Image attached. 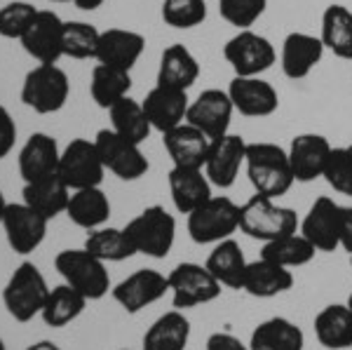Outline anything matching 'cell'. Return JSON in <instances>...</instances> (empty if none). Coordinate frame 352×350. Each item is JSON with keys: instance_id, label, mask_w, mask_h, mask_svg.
I'll return each instance as SVG.
<instances>
[{"instance_id": "1", "label": "cell", "mask_w": 352, "mask_h": 350, "mask_svg": "<svg viewBox=\"0 0 352 350\" xmlns=\"http://www.w3.org/2000/svg\"><path fill=\"white\" fill-rule=\"evenodd\" d=\"M244 165H247V177L254 190L265 197H272V200L289 193V188L296 182L289 153L277 144H268V141L247 144Z\"/></svg>"}, {"instance_id": "2", "label": "cell", "mask_w": 352, "mask_h": 350, "mask_svg": "<svg viewBox=\"0 0 352 350\" xmlns=\"http://www.w3.org/2000/svg\"><path fill=\"white\" fill-rule=\"evenodd\" d=\"M298 226L300 219L292 207L277 205L272 197L261 193L252 195L240 207V230L247 238L261 240L263 245L298 233Z\"/></svg>"}, {"instance_id": "3", "label": "cell", "mask_w": 352, "mask_h": 350, "mask_svg": "<svg viewBox=\"0 0 352 350\" xmlns=\"http://www.w3.org/2000/svg\"><path fill=\"white\" fill-rule=\"evenodd\" d=\"M50 296V287L41 268L31 261H21L10 275L3 289V303L16 322H31L36 315L43 313L45 301Z\"/></svg>"}, {"instance_id": "4", "label": "cell", "mask_w": 352, "mask_h": 350, "mask_svg": "<svg viewBox=\"0 0 352 350\" xmlns=\"http://www.w3.org/2000/svg\"><path fill=\"white\" fill-rule=\"evenodd\" d=\"M54 268L66 285L80 292L87 301H99L113 289L106 263L96 259L94 254H89L85 247L59 252L54 256Z\"/></svg>"}, {"instance_id": "5", "label": "cell", "mask_w": 352, "mask_h": 350, "mask_svg": "<svg viewBox=\"0 0 352 350\" xmlns=\"http://www.w3.org/2000/svg\"><path fill=\"white\" fill-rule=\"evenodd\" d=\"M124 233L136 254L164 259L176 240V219L162 205H151L124 226Z\"/></svg>"}, {"instance_id": "6", "label": "cell", "mask_w": 352, "mask_h": 350, "mask_svg": "<svg viewBox=\"0 0 352 350\" xmlns=\"http://www.w3.org/2000/svg\"><path fill=\"white\" fill-rule=\"evenodd\" d=\"M240 230V205L226 195H212L188 214V235L197 245H217Z\"/></svg>"}, {"instance_id": "7", "label": "cell", "mask_w": 352, "mask_h": 350, "mask_svg": "<svg viewBox=\"0 0 352 350\" xmlns=\"http://www.w3.org/2000/svg\"><path fill=\"white\" fill-rule=\"evenodd\" d=\"M71 94V83L64 69L56 64H38L26 73L21 85V101L41 116L64 109Z\"/></svg>"}, {"instance_id": "8", "label": "cell", "mask_w": 352, "mask_h": 350, "mask_svg": "<svg viewBox=\"0 0 352 350\" xmlns=\"http://www.w3.org/2000/svg\"><path fill=\"white\" fill-rule=\"evenodd\" d=\"M172 303L176 310L212 303L221 296V282L202 263L184 261L167 275Z\"/></svg>"}, {"instance_id": "9", "label": "cell", "mask_w": 352, "mask_h": 350, "mask_svg": "<svg viewBox=\"0 0 352 350\" xmlns=\"http://www.w3.org/2000/svg\"><path fill=\"white\" fill-rule=\"evenodd\" d=\"M56 174L61 177L71 190L94 188L104 182L106 167L101 162V155L96 151L94 141L89 139H73L71 144L61 151L59 169Z\"/></svg>"}, {"instance_id": "10", "label": "cell", "mask_w": 352, "mask_h": 350, "mask_svg": "<svg viewBox=\"0 0 352 350\" xmlns=\"http://www.w3.org/2000/svg\"><path fill=\"white\" fill-rule=\"evenodd\" d=\"M226 61L232 66L235 76L240 78H258L275 64L277 54L272 43L261 33H254L252 28L237 31L223 47Z\"/></svg>"}, {"instance_id": "11", "label": "cell", "mask_w": 352, "mask_h": 350, "mask_svg": "<svg viewBox=\"0 0 352 350\" xmlns=\"http://www.w3.org/2000/svg\"><path fill=\"white\" fill-rule=\"evenodd\" d=\"M94 146L101 155V162L109 172L122 182H136L148 172V160L141 153L139 144L120 137L116 129H99Z\"/></svg>"}, {"instance_id": "12", "label": "cell", "mask_w": 352, "mask_h": 350, "mask_svg": "<svg viewBox=\"0 0 352 350\" xmlns=\"http://www.w3.org/2000/svg\"><path fill=\"white\" fill-rule=\"evenodd\" d=\"M169 292V280L155 268H139L132 275H127L122 282H118L111 289L113 301L124 313L136 315L144 308L157 303Z\"/></svg>"}, {"instance_id": "13", "label": "cell", "mask_w": 352, "mask_h": 350, "mask_svg": "<svg viewBox=\"0 0 352 350\" xmlns=\"http://www.w3.org/2000/svg\"><path fill=\"white\" fill-rule=\"evenodd\" d=\"M47 223L41 212L28 207L26 202H12L8 205L3 217V230L8 245L12 247L14 254H31L43 245L45 235H47Z\"/></svg>"}, {"instance_id": "14", "label": "cell", "mask_w": 352, "mask_h": 350, "mask_svg": "<svg viewBox=\"0 0 352 350\" xmlns=\"http://www.w3.org/2000/svg\"><path fill=\"white\" fill-rule=\"evenodd\" d=\"M64 24L52 10H38L33 24L21 36V45L41 64H56L64 56Z\"/></svg>"}, {"instance_id": "15", "label": "cell", "mask_w": 352, "mask_h": 350, "mask_svg": "<svg viewBox=\"0 0 352 350\" xmlns=\"http://www.w3.org/2000/svg\"><path fill=\"white\" fill-rule=\"evenodd\" d=\"M247 157V141L240 134H223L219 139H212L207 162H204V174L219 188H230L237 182V174Z\"/></svg>"}, {"instance_id": "16", "label": "cell", "mask_w": 352, "mask_h": 350, "mask_svg": "<svg viewBox=\"0 0 352 350\" xmlns=\"http://www.w3.org/2000/svg\"><path fill=\"white\" fill-rule=\"evenodd\" d=\"M232 101L228 92L223 89H204V92L188 106L186 113V122L197 127L209 139H219L228 134L230 118H232Z\"/></svg>"}, {"instance_id": "17", "label": "cell", "mask_w": 352, "mask_h": 350, "mask_svg": "<svg viewBox=\"0 0 352 350\" xmlns=\"http://www.w3.org/2000/svg\"><path fill=\"white\" fill-rule=\"evenodd\" d=\"M338 219L340 205L331 197L322 195L312 202L308 214L298 226V233L315 247L317 252H336L338 250Z\"/></svg>"}, {"instance_id": "18", "label": "cell", "mask_w": 352, "mask_h": 350, "mask_svg": "<svg viewBox=\"0 0 352 350\" xmlns=\"http://www.w3.org/2000/svg\"><path fill=\"white\" fill-rule=\"evenodd\" d=\"M289 162H292L294 179L300 184H310L315 179L324 177L327 160L331 155V144L327 137L315 132H305L292 139L289 146Z\"/></svg>"}, {"instance_id": "19", "label": "cell", "mask_w": 352, "mask_h": 350, "mask_svg": "<svg viewBox=\"0 0 352 350\" xmlns=\"http://www.w3.org/2000/svg\"><path fill=\"white\" fill-rule=\"evenodd\" d=\"M141 106H144L151 127L164 134V132H169V129L184 125L190 101L184 89L155 85V87L146 94V99L141 101Z\"/></svg>"}, {"instance_id": "20", "label": "cell", "mask_w": 352, "mask_h": 350, "mask_svg": "<svg viewBox=\"0 0 352 350\" xmlns=\"http://www.w3.org/2000/svg\"><path fill=\"white\" fill-rule=\"evenodd\" d=\"M228 97L235 111H240L247 118H268L280 109L277 89L270 83H265L263 78L235 76L230 80Z\"/></svg>"}, {"instance_id": "21", "label": "cell", "mask_w": 352, "mask_h": 350, "mask_svg": "<svg viewBox=\"0 0 352 350\" xmlns=\"http://www.w3.org/2000/svg\"><path fill=\"white\" fill-rule=\"evenodd\" d=\"M59 144L54 137L45 132H36L26 139V144L19 151V174L24 179V184L41 182L56 174L59 169Z\"/></svg>"}, {"instance_id": "22", "label": "cell", "mask_w": 352, "mask_h": 350, "mask_svg": "<svg viewBox=\"0 0 352 350\" xmlns=\"http://www.w3.org/2000/svg\"><path fill=\"white\" fill-rule=\"evenodd\" d=\"M144 50L146 38L141 33L127 31V28H109V31H101L94 59L113 69L132 71Z\"/></svg>"}, {"instance_id": "23", "label": "cell", "mask_w": 352, "mask_h": 350, "mask_svg": "<svg viewBox=\"0 0 352 350\" xmlns=\"http://www.w3.org/2000/svg\"><path fill=\"white\" fill-rule=\"evenodd\" d=\"M324 56V43L310 33H289L282 43V73L289 80H303Z\"/></svg>"}, {"instance_id": "24", "label": "cell", "mask_w": 352, "mask_h": 350, "mask_svg": "<svg viewBox=\"0 0 352 350\" xmlns=\"http://www.w3.org/2000/svg\"><path fill=\"white\" fill-rule=\"evenodd\" d=\"M162 137H164L162 144H164V149H167L169 157H172L174 167L204 169L209 146H212V139H209L207 134H202L197 127L184 122V125L164 132Z\"/></svg>"}, {"instance_id": "25", "label": "cell", "mask_w": 352, "mask_h": 350, "mask_svg": "<svg viewBox=\"0 0 352 350\" xmlns=\"http://www.w3.org/2000/svg\"><path fill=\"white\" fill-rule=\"evenodd\" d=\"M294 287V275L292 270L285 266L268 261V259H256L249 261L247 270H244V282L242 292H247L254 298H272L289 292Z\"/></svg>"}, {"instance_id": "26", "label": "cell", "mask_w": 352, "mask_h": 350, "mask_svg": "<svg viewBox=\"0 0 352 350\" xmlns=\"http://www.w3.org/2000/svg\"><path fill=\"white\" fill-rule=\"evenodd\" d=\"M169 193L174 207L181 214H190L212 197V182L204 169L195 167H172L169 172Z\"/></svg>"}, {"instance_id": "27", "label": "cell", "mask_w": 352, "mask_h": 350, "mask_svg": "<svg viewBox=\"0 0 352 350\" xmlns=\"http://www.w3.org/2000/svg\"><path fill=\"white\" fill-rule=\"evenodd\" d=\"M197 78H200V64H197V59L192 56L190 50L181 43L169 45L160 56L157 85L188 92Z\"/></svg>"}, {"instance_id": "28", "label": "cell", "mask_w": 352, "mask_h": 350, "mask_svg": "<svg viewBox=\"0 0 352 350\" xmlns=\"http://www.w3.org/2000/svg\"><path fill=\"white\" fill-rule=\"evenodd\" d=\"M190 341V322L184 310H167L144 334V350H186Z\"/></svg>"}, {"instance_id": "29", "label": "cell", "mask_w": 352, "mask_h": 350, "mask_svg": "<svg viewBox=\"0 0 352 350\" xmlns=\"http://www.w3.org/2000/svg\"><path fill=\"white\" fill-rule=\"evenodd\" d=\"M247 259L240 247V242H235L232 238L221 240L214 245L212 254L207 256V270L214 275L221 287H228V289H242L244 282V270H247Z\"/></svg>"}, {"instance_id": "30", "label": "cell", "mask_w": 352, "mask_h": 350, "mask_svg": "<svg viewBox=\"0 0 352 350\" xmlns=\"http://www.w3.org/2000/svg\"><path fill=\"white\" fill-rule=\"evenodd\" d=\"M315 336L329 350L352 348V310L348 303H331L315 318Z\"/></svg>"}, {"instance_id": "31", "label": "cell", "mask_w": 352, "mask_h": 350, "mask_svg": "<svg viewBox=\"0 0 352 350\" xmlns=\"http://www.w3.org/2000/svg\"><path fill=\"white\" fill-rule=\"evenodd\" d=\"M66 217L85 230L101 228L111 217V200L99 186L73 190L66 207Z\"/></svg>"}, {"instance_id": "32", "label": "cell", "mask_w": 352, "mask_h": 350, "mask_svg": "<svg viewBox=\"0 0 352 350\" xmlns=\"http://www.w3.org/2000/svg\"><path fill=\"white\" fill-rule=\"evenodd\" d=\"M71 193L73 190L61 182L59 174H52V177L41 179V182L24 184L21 197H24V202L28 207L41 212L45 219H54V217H59V214H66Z\"/></svg>"}, {"instance_id": "33", "label": "cell", "mask_w": 352, "mask_h": 350, "mask_svg": "<svg viewBox=\"0 0 352 350\" xmlns=\"http://www.w3.org/2000/svg\"><path fill=\"white\" fill-rule=\"evenodd\" d=\"M303 329L287 318L263 320L252 331V338H249V348L252 350H303Z\"/></svg>"}, {"instance_id": "34", "label": "cell", "mask_w": 352, "mask_h": 350, "mask_svg": "<svg viewBox=\"0 0 352 350\" xmlns=\"http://www.w3.org/2000/svg\"><path fill=\"white\" fill-rule=\"evenodd\" d=\"M324 50H331L338 59L352 61V12L345 5H329L322 14V36Z\"/></svg>"}, {"instance_id": "35", "label": "cell", "mask_w": 352, "mask_h": 350, "mask_svg": "<svg viewBox=\"0 0 352 350\" xmlns=\"http://www.w3.org/2000/svg\"><path fill=\"white\" fill-rule=\"evenodd\" d=\"M85 306H87V298L64 282V285H56L54 289H50L41 318L52 329H61V327L71 325L73 320L80 318Z\"/></svg>"}, {"instance_id": "36", "label": "cell", "mask_w": 352, "mask_h": 350, "mask_svg": "<svg viewBox=\"0 0 352 350\" xmlns=\"http://www.w3.org/2000/svg\"><path fill=\"white\" fill-rule=\"evenodd\" d=\"M129 87H132V76L129 71L113 69L106 64H96L92 71V83H89V92L96 101L99 109L109 111L118 101L129 97Z\"/></svg>"}, {"instance_id": "37", "label": "cell", "mask_w": 352, "mask_h": 350, "mask_svg": "<svg viewBox=\"0 0 352 350\" xmlns=\"http://www.w3.org/2000/svg\"><path fill=\"white\" fill-rule=\"evenodd\" d=\"M111 113V122H113V129H116L120 137L134 141V144H144L146 139L151 137L153 127L146 118V111L139 101H134L132 97H124L118 101L116 106L109 109Z\"/></svg>"}, {"instance_id": "38", "label": "cell", "mask_w": 352, "mask_h": 350, "mask_svg": "<svg viewBox=\"0 0 352 350\" xmlns=\"http://www.w3.org/2000/svg\"><path fill=\"white\" fill-rule=\"evenodd\" d=\"M85 250L94 254L101 261H127L132 259L136 250L129 242L124 228H111V226H101L96 230H89L87 240H85Z\"/></svg>"}, {"instance_id": "39", "label": "cell", "mask_w": 352, "mask_h": 350, "mask_svg": "<svg viewBox=\"0 0 352 350\" xmlns=\"http://www.w3.org/2000/svg\"><path fill=\"white\" fill-rule=\"evenodd\" d=\"M315 254H317V250L300 233H294V235H287V238L265 242L263 250H261V256H263V259L277 263V266H285L289 270L308 266L312 259H315Z\"/></svg>"}, {"instance_id": "40", "label": "cell", "mask_w": 352, "mask_h": 350, "mask_svg": "<svg viewBox=\"0 0 352 350\" xmlns=\"http://www.w3.org/2000/svg\"><path fill=\"white\" fill-rule=\"evenodd\" d=\"M101 31L87 21H66L64 24V56L71 59H94Z\"/></svg>"}, {"instance_id": "41", "label": "cell", "mask_w": 352, "mask_h": 350, "mask_svg": "<svg viewBox=\"0 0 352 350\" xmlns=\"http://www.w3.org/2000/svg\"><path fill=\"white\" fill-rule=\"evenodd\" d=\"M162 19L172 28H192L207 19L204 0H162Z\"/></svg>"}, {"instance_id": "42", "label": "cell", "mask_w": 352, "mask_h": 350, "mask_svg": "<svg viewBox=\"0 0 352 350\" xmlns=\"http://www.w3.org/2000/svg\"><path fill=\"white\" fill-rule=\"evenodd\" d=\"M38 10L26 0H14L8 3L5 8H0V36L10 38V41H21V36L28 31V26L33 24Z\"/></svg>"}, {"instance_id": "43", "label": "cell", "mask_w": 352, "mask_h": 350, "mask_svg": "<svg viewBox=\"0 0 352 350\" xmlns=\"http://www.w3.org/2000/svg\"><path fill=\"white\" fill-rule=\"evenodd\" d=\"M268 0H219V14L230 26L247 31L263 17Z\"/></svg>"}, {"instance_id": "44", "label": "cell", "mask_w": 352, "mask_h": 350, "mask_svg": "<svg viewBox=\"0 0 352 350\" xmlns=\"http://www.w3.org/2000/svg\"><path fill=\"white\" fill-rule=\"evenodd\" d=\"M324 179L336 193L352 197V153L348 149H331L324 167Z\"/></svg>"}, {"instance_id": "45", "label": "cell", "mask_w": 352, "mask_h": 350, "mask_svg": "<svg viewBox=\"0 0 352 350\" xmlns=\"http://www.w3.org/2000/svg\"><path fill=\"white\" fill-rule=\"evenodd\" d=\"M16 141V125L5 106H0V160L8 157L14 149Z\"/></svg>"}, {"instance_id": "46", "label": "cell", "mask_w": 352, "mask_h": 350, "mask_svg": "<svg viewBox=\"0 0 352 350\" xmlns=\"http://www.w3.org/2000/svg\"><path fill=\"white\" fill-rule=\"evenodd\" d=\"M207 350H252V348L244 346L240 338L228 334V331H214L207 338Z\"/></svg>"}, {"instance_id": "47", "label": "cell", "mask_w": 352, "mask_h": 350, "mask_svg": "<svg viewBox=\"0 0 352 350\" xmlns=\"http://www.w3.org/2000/svg\"><path fill=\"white\" fill-rule=\"evenodd\" d=\"M338 245L345 252L352 254V207L340 205V219H338Z\"/></svg>"}, {"instance_id": "48", "label": "cell", "mask_w": 352, "mask_h": 350, "mask_svg": "<svg viewBox=\"0 0 352 350\" xmlns=\"http://www.w3.org/2000/svg\"><path fill=\"white\" fill-rule=\"evenodd\" d=\"M73 5H76L78 10H87V12H92V10L101 8V5L106 3V0H71Z\"/></svg>"}, {"instance_id": "49", "label": "cell", "mask_w": 352, "mask_h": 350, "mask_svg": "<svg viewBox=\"0 0 352 350\" xmlns=\"http://www.w3.org/2000/svg\"><path fill=\"white\" fill-rule=\"evenodd\" d=\"M26 350H61L59 346H56L54 341H47V338H43V341H36V343H31Z\"/></svg>"}, {"instance_id": "50", "label": "cell", "mask_w": 352, "mask_h": 350, "mask_svg": "<svg viewBox=\"0 0 352 350\" xmlns=\"http://www.w3.org/2000/svg\"><path fill=\"white\" fill-rule=\"evenodd\" d=\"M8 205H10V202L5 200L3 190H0V226H3V217H5V210H8Z\"/></svg>"}, {"instance_id": "51", "label": "cell", "mask_w": 352, "mask_h": 350, "mask_svg": "<svg viewBox=\"0 0 352 350\" xmlns=\"http://www.w3.org/2000/svg\"><path fill=\"white\" fill-rule=\"evenodd\" d=\"M0 350H8V346H5V341H3V336H0Z\"/></svg>"}, {"instance_id": "52", "label": "cell", "mask_w": 352, "mask_h": 350, "mask_svg": "<svg viewBox=\"0 0 352 350\" xmlns=\"http://www.w3.org/2000/svg\"><path fill=\"white\" fill-rule=\"evenodd\" d=\"M348 308L352 310V292H350V296H348Z\"/></svg>"}, {"instance_id": "53", "label": "cell", "mask_w": 352, "mask_h": 350, "mask_svg": "<svg viewBox=\"0 0 352 350\" xmlns=\"http://www.w3.org/2000/svg\"><path fill=\"white\" fill-rule=\"evenodd\" d=\"M50 3H68V0H50Z\"/></svg>"}, {"instance_id": "54", "label": "cell", "mask_w": 352, "mask_h": 350, "mask_svg": "<svg viewBox=\"0 0 352 350\" xmlns=\"http://www.w3.org/2000/svg\"><path fill=\"white\" fill-rule=\"evenodd\" d=\"M348 151H350V153H352V146H348Z\"/></svg>"}, {"instance_id": "55", "label": "cell", "mask_w": 352, "mask_h": 350, "mask_svg": "<svg viewBox=\"0 0 352 350\" xmlns=\"http://www.w3.org/2000/svg\"><path fill=\"white\" fill-rule=\"evenodd\" d=\"M350 266H352V254H350Z\"/></svg>"}]
</instances>
